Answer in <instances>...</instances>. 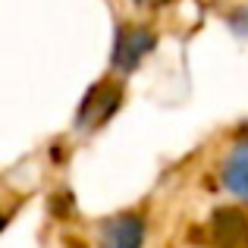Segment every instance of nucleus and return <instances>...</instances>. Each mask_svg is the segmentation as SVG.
Wrapping results in <instances>:
<instances>
[{
  "instance_id": "obj_1",
  "label": "nucleus",
  "mask_w": 248,
  "mask_h": 248,
  "mask_svg": "<svg viewBox=\"0 0 248 248\" xmlns=\"http://www.w3.org/2000/svg\"><path fill=\"white\" fill-rule=\"evenodd\" d=\"M154 44H157V38H154L151 29H141V25L120 29L116 41H113V54H110V66L123 76L135 73L141 66V60L154 50Z\"/></svg>"
},
{
  "instance_id": "obj_2",
  "label": "nucleus",
  "mask_w": 248,
  "mask_h": 248,
  "mask_svg": "<svg viewBox=\"0 0 248 248\" xmlns=\"http://www.w3.org/2000/svg\"><path fill=\"white\" fill-rule=\"evenodd\" d=\"M120 101H123V88L116 82H97V85H91L88 94L82 97L79 113H76V126H79V129L104 126V123L116 113Z\"/></svg>"
},
{
  "instance_id": "obj_3",
  "label": "nucleus",
  "mask_w": 248,
  "mask_h": 248,
  "mask_svg": "<svg viewBox=\"0 0 248 248\" xmlns=\"http://www.w3.org/2000/svg\"><path fill=\"white\" fill-rule=\"evenodd\" d=\"M211 242L217 248H248V214L242 207H217L211 214Z\"/></svg>"
},
{
  "instance_id": "obj_4",
  "label": "nucleus",
  "mask_w": 248,
  "mask_h": 248,
  "mask_svg": "<svg viewBox=\"0 0 248 248\" xmlns=\"http://www.w3.org/2000/svg\"><path fill=\"white\" fill-rule=\"evenodd\" d=\"M104 245L107 248H141L145 245V217L141 214H120L104 223Z\"/></svg>"
},
{
  "instance_id": "obj_5",
  "label": "nucleus",
  "mask_w": 248,
  "mask_h": 248,
  "mask_svg": "<svg viewBox=\"0 0 248 248\" xmlns=\"http://www.w3.org/2000/svg\"><path fill=\"white\" fill-rule=\"evenodd\" d=\"M223 186L236 198L248 201V145H239L223 164Z\"/></svg>"
},
{
  "instance_id": "obj_6",
  "label": "nucleus",
  "mask_w": 248,
  "mask_h": 248,
  "mask_svg": "<svg viewBox=\"0 0 248 248\" xmlns=\"http://www.w3.org/2000/svg\"><path fill=\"white\" fill-rule=\"evenodd\" d=\"M230 25L239 31V35H248V10H242V13H236V16L230 19Z\"/></svg>"
},
{
  "instance_id": "obj_7",
  "label": "nucleus",
  "mask_w": 248,
  "mask_h": 248,
  "mask_svg": "<svg viewBox=\"0 0 248 248\" xmlns=\"http://www.w3.org/2000/svg\"><path fill=\"white\" fill-rule=\"evenodd\" d=\"M139 6H151V10H157V6H164V3H170V0H135Z\"/></svg>"
}]
</instances>
